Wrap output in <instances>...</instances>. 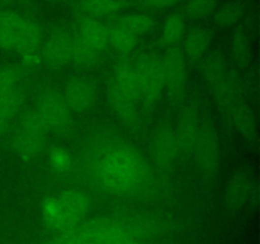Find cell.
Returning a JSON list of instances; mask_svg holds the SVG:
<instances>
[{"instance_id": "cell-22", "label": "cell", "mask_w": 260, "mask_h": 244, "mask_svg": "<svg viewBox=\"0 0 260 244\" xmlns=\"http://www.w3.org/2000/svg\"><path fill=\"white\" fill-rule=\"evenodd\" d=\"M213 0H190L188 5V12L194 17H202L213 9Z\"/></svg>"}, {"instance_id": "cell-16", "label": "cell", "mask_w": 260, "mask_h": 244, "mask_svg": "<svg viewBox=\"0 0 260 244\" xmlns=\"http://www.w3.org/2000/svg\"><path fill=\"white\" fill-rule=\"evenodd\" d=\"M210 43V33L205 28H196L187 36L184 42V55L185 57L197 60L205 53Z\"/></svg>"}, {"instance_id": "cell-23", "label": "cell", "mask_w": 260, "mask_h": 244, "mask_svg": "<svg viewBox=\"0 0 260 244\" xmlns=\"http://www.w3.org/2000/svg\"><path fill=\"white\" fill-rule=\"evenodd\" d=\"M147 5L150 7H156V8H165L170 7V5L175 4L178 0H144Z\"/></svg>"}, {"instance_id": "cell-6", "label": "cell", "mask_w": 260, "mask_h": 244, "mask_svg": "<svg viewBox=\"0 0 260 244\" xmlns=\"http://www.w3.org/2000/svg\"><path fill=\"white\" fill-rule=\"evenodd\" d=\"M48 129L35 112H30L20 121L17 131L10 139L13 152L23 160L38 157L45 146Z\"/></svg>"}, {"instance_id": "cell-15", "label": "cell", "mask_w": 260, "mask_h": 244, "mask_svg": "<svg viewBox=\"0 0 260 244\" xmlns=\"http://www.w3.org/2000/svg\"><path fill=\"white\" fill-rule=\"evenodd\" d=\"M20 108H22V98L18 92L0 97V136L17 118Z\"/></svg>"}, {"instance_id": "cell-11", "label": "cell", "mask_w": 260, "mask_h": 244, "mask_svg": "<svg viewBox=\"0 0 260 244\" xmlns=\"http://www.w3.org/2000/svg\"><path fill=\"white\" fill-rule=\"evenodd\" d=\"M183 50L172 47L161 60L164 70L165 88L172 92H180L187 81V61Z\"/></svg>"}, {"instance_id": "cell-5", "label": "cell", "mask_w": 260, "mask_h": 244, "mask_svg": "<svg viewBox=\"0 0 260 244\" xmlns=\"http://www.w3.org/2000/svg\"><path fill=\"white\" fill-rule=\"evenodd\" d=\"M111 27L98 19L89 18L73 36V63L79 65L94 64L109 46Z\"/></svg>"}, {"instance_id": "cell-12", "label": "cell", "mask_w": 260, "mask_h": 244, "mask_svg": "<svg viewBox=\"0 0 260 244\" xmlns=\"http://www.w3.org/2000/svg\"><path fill=\"white\" fill-rule=\"evenodd\" d=\"M62 97L71 112L83 113L93 106L95 88L89 79H75L68 84Z\"/></svg>"}, {"instance_id": "cell-13", "label": "cell", "mask_w": 260, "mask_h": 244, "mask_svg": "<svg viewBox=\"0 0 260 244\" xmlns=\"http://www.w3.org/2000/svg\"><path fill=\"white\" fill-rule=\"evenodd\" d=\"M42 56L51 64L73 63V36L65 33H56L48 38L42 47Z\"/></svg>"}, {"instance_id": "cell-19", "label": "cell", "mask_w": 260, "mask_h": 244, "mask_svg": "<svg viewBox=\"0 0 260 244\" xmlns=\"http://www.w3.org/2000/svg\"><path fill=\"white\" fill-rule=\"evenodd\" d=\"M20 76L15 69L2 68L0 69V97L17 92L19 85Z\"/></svg>"}, {"instance_id": "cell-10", "label": "cell", "mask_w": 260, "mask_h": 244, "mask_svg": "<svg viewBox=\"0 0 260 244\" xmlns=\"http://www.w3.org/2000/svg\"><path fill=\"white\" fill-rule=\"evenodd\" d=\"M107 221L108 220L90 221L58 231L50 244H101Z\"/></svg>"}, {"instance_id": "cell-3", "label": "cell", "mask_w": 260, "mask_h": 244, "mask_svg": "<svg viewBox=\"0 0 260 244\" xmlns=\"http://www.w3.org/2000/svg\"><path fill=\"white\" fill-rule=\"evenodd\" d=\"M41 29L36 23L17 13H0V47L23 56L35 55L40 48Z\"/></svg>"}, {"instance_id": "cell-14", "label": "cell", "mask_w": 260, "mask_h": 244, "mask_svg": "<svg viewBox=\"0 0 260 244\" xmlns=\"http://www.w3.org/2000/svg\"><path fill=\"white\" fill-rule=\"evenodd\" d=\"M182 146L179 137L175 136L172 132H164L157 136L154 144L155 157L161 164H170L174 162L179 154V149Z\"/></svg>"}, {"instance_id": "cell-4", "label": "cell", "mask_w": 260, "mask_h": 244, "mask_svg": "<svg viewBox=\"0 0 260 244\" xmlns=\"http://www.w3.org/2000/svg\"><path fill=\"white\" fill-rule=\"evenodd\" d=\"M109 99L114 111L124 119L136 116L141 102L137 85L135 63L123 61L116 66L109 81Z\"/></svg>"}, {"instance_id": "cell-20", "label": "cell", "mask_w": 260, "mask_h": 244, "mask_svg": "<svg viewBox=\"0 0 260 244\" xmlns=\"http://www.w3.org/2000/svg\"><path fill=\"white\" fill-rule=\"evenodd\" d=\"M241 13H243L241 4H239V3H229V4L223 5L218 10L217 15H216V19H217V22L220 24L230 25L240 18Z\"/></svg>"}, {"instance_id": "cell-18", "label": "cell", "mask_w": 260, "mask_h": 244, "mask_svg": "<svg viewBox=\"0 0 260 244\" xmlns=\"http://www.w3.org/2000/svg\"><path fill=\"white\" fill-rule=\"evenodd\" d=\"M185 25L179 15H170L162 25V40L170 47H175L184 36Z\"/></svg>"}, {"instance_id": "cell-2", "label": "cell", "mask_w": 260, "mask_h": 244, "mask_svg": "<svg viewBox=\"0 0 260 244\" xmlns=\"http://www.w3.org/2000/svg\"><path fill=\"white\" fill-rule=\"evenodd\" d=\"M90 200L79 191L69 190L51 196L42 206V218L46 225L57 231L79 225L85 219Z\"/></svg>"}, {"instance_id": "cell-9", "label": "cell", "mask_w": 260, "mask_h": 244, "mask_svg": "<svg viewBox=\"0 0 260 244\" xmlns=\"http://www.w3.org/2000/svg\"><path fill=\"white\" fill-rule=\"evenodd\" d=\"M36 113L38 114L48 130L62 129L70 122L71 111L62 96L47 93L38 102Z\"/></svg>"}, {"instance_id": "cell-1", "label": "cell", "mask_w": 260, "mask_h": 244, "mask_svg": "<svg viewBox=\"0 0 260 244\" xmlns=\"http://www.w3.org/2000/svg\"><path fill=\"white\" fill-rule=\"evenodd\" d=\"M150 169L139 151L126 145H112L102 150L93 163V177L103 191L127 195L147 183Z\"/></svg>"}, {"instance_id": "cell-7", "label": "cell", "mask_w": 260, "mask_h": 244, "mask_svg": "<svg viewBox=\"0 0 260 244\" xmlns=\"http://www.w3.org/2000/svg\"><path fill=\"white\" fill-rule=\"evenodd\" d=\"M151 19L144 14H131L111 28L109 45L118 52H129L151 28Z\"/></svg>"}, {"instance_id": "cell-21", "label": "cell", "mask_w": 260, "mask_h": 244, "mask_svg": "<svg viewBox=\"0 0 260 244\" xmlns=\"http://www.w3.org/2000/svg\"><path fill=\"white\" fill-rule=\"evenodd\" d=\"M71 165L70 157L66 151L61 149H56L51 155V167L55 172L65 173L68 172Z\"/></svg>"}, {"instance_id": "cell-8", "label": "cell", "mask_w": 260, "mask_h": 244, "mask_svg": "<svg viewBox=\"0 0 260 244\" xmlns=\"http://www.w3.org/2000/svg\"><path fill=\"white\" fill-rule=\"evenodd\" d=\"M135 70L141 102L151 103L157 101L165 89L161 60L155 57H144L135 61Z\"/></svg>"}, {"instance_id": "cell-17", "label": "cell", "mask_w": 260, "mask_h": 244, "mask_svg": "<svg viewBox=\"0 0 260 244\" xmlns=\"http://www.w3.org/2000/svg\"><path fill=\"white\" fill-rule=\"evenodd\" d=\"M121 0H84L81 4L83 12L93 19L108 17L121 9Z\"/></svg>"}]
</instances>
